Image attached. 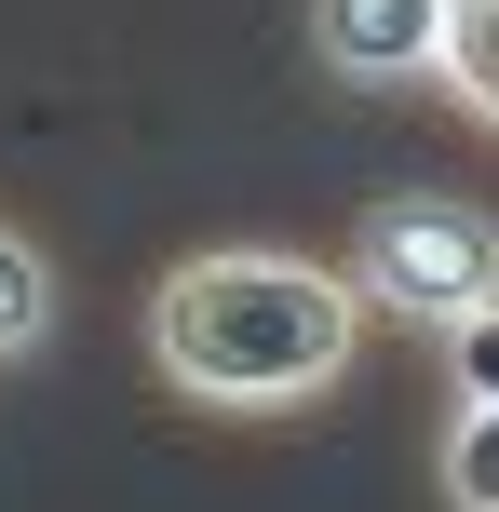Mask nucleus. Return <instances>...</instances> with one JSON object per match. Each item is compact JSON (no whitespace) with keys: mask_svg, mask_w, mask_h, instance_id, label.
Wrapping results in <instances>:
<instances>
[{"mask_svg":"<svg viewBox=\"0 0 499 512\" xmlns=\"http://www.w3.org/2000/svg\"><path fill=\"white\" fill-rule=\"evenodd\" d=\"M365 324L378 310L351 283V256L324 270L297 243H203L135 310L162 391L203 405V418H297V405H324L351 378V351H365Z\"/></svg>","mask_w":499,"mask_h":512,"instance_id":"obj_1","label":"nucleus"},{"mask_svg":"<svg viewBox=\"0 0 499 512\" xmlns=\"http://www.w3.org/2000/svg\"><path fill=\"white\" fill-rule=\"evenodd\" d=\"M351 283H365V310H392V324L459 337L473 310H499V216L473 189H378V203L351 216Z\"/></svg>","mask_w":499,"mask_h":512,"instance_id":"obj_2","label":"nucleus"},{"mask_svg":"<svg viewBox=\"0 0 499 512\" xmlns=\"http://www.w3.org/2000/svg\"><path fill=\"white\" fill-rule=\"evenodd\" d=\"M432 27H446V0H311V54H324V81H351V95L432 81Z\"/></svg>","mask_w":499,"mask_h":512,"instance_id":"obj_3","label":"nucleus"},{"mask_svg":"<svg viewBox=\"0 0 499 512\" xmlns=\"http://www.w3.org/2000/svg\"><path fill=\"white\" fill-rule=\"evenodd\" d=\"M432 95L473 135H499V0H446V27H432Z\"/></svg>","mask_w":499,"mask_h":512,"instance_id":"obj_4","label":"nucleus"},{"mask_svg":"<svg viewBox=\"0 0 499 512\" xmlns=\"http://www.w3.org/2000/svg\"><path fill=\"white\" fill-rule=\"evenodd\" d=\"M54 324H68V297H54V256L0 216V364H41Z\"/></svg>","mask_w":499,"mask_h":512,"instance_id":"obj_5","label":"nucleus"},{"mask_svg":"<svg viewBox=\"0 0 499 512\" xmlns=\"http://www.w3.org/2000/svg\"><path fill=\"white\" fill-rule=\"evenodd\" d=\"M432 486H446V512H499V405H459V418H446Z\"/></svg>","mask_w":499,"mask_h":512,"instance_id":"obj_6","label":"nucleus"},{"mask_svg":"<svg viewBox=\"0 0 499 512\" xmlns=\"http://www.w3.org/2000/svg\"><path fill=\"white\" fill-rule=\"evenodd\" d=\"M432 351H446V391H459V405H499V310H473V324L432 337Z\"/></svg>","mask_w":499,"mask_h":512,"instance_id":"obj_7","label":"nucleus"}]
</instances>
